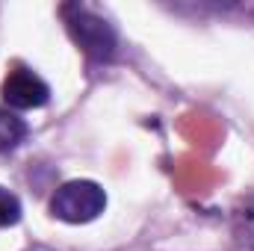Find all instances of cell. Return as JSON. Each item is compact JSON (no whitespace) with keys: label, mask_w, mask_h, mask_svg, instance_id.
Returning a JSON list of instances; mask_svg holds the SVG:
<instances>
[{"label":"cell","mask_w":254,"mask_h":251,"mask_svg":"<svg viewBox=\"0 0 254 251\" xmlns=\"http://www.w3.org/2000/svg\"><path fill=\"white\" fill-rule=\"evenodd\" d=\"M65 27H68V36L74 39V45L89 54L92 60H113L116 54V30L101 18L95 15L92 9L80 6V3H68L63 9Z\"/></svg>","instance_id":"1"},{"label":"cell","mask_w":254,"mask_h":251,"mask_svg":"<svg viewBox=\"0 0 254 251\" xmlns=\"http://www.w3.org/2000/svg\"><path fill=\"white\" fill-rule=\"evenodd\" d=\"M104 207H107V192L95 181H68L51 198V213L68 225H86L98 219Z\"/></svg>","instance_id":"2"},{"label":"cell","mask_w":254,"mask_h":251,"mask_svg":"<svg viewBox=\"0 0 254 251\" xmlns=\"http://www.w3.org/2000/svg\"><path fill=\"white\" fill-rule=\"evenodd\" d=\"M48 98H51L48 83L24 65L12 68L3 80V101L12 110H39L48 104Z\"/></svg>","instance_id":"3"},{"label":"cell","mask_w":254,"mask_h":251,"mask_svg":"<svg viewBox=\"0 0 254 251\" xmlns=\"http://www.w3.org/2000/svg\"><path fill=\"white\" fill-rule=\"evenodd\" d=\"M24 136H27V122L18 113L0 107V154L18 148L24 142Z\"/></svg>","instance_id":"4"},{"label":"cell","mask_w":254,"mask_h":251,"mask_svg":"<svg viewBox=\"0 0 254 251\" xmlns=\"http://www.w3.org/2000/svg\"><path fill=\"white\" fill-rule=\"evenodd\" d=\"M21 222V201L9 189L0 187V228H12Z\"/></svg>","instance_id":"5"}]
</instances>
